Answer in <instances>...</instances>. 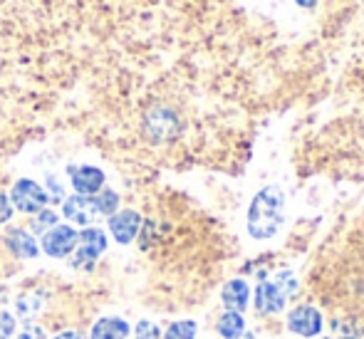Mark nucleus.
Wrapping results in <instances>:
<instances>
[{"instance_id": "obj_10", "label": "nucleus", "mask_w": 364, "mask_h": 339, "mask_svg": "<svg viewBox=\"0 0 364 339\" xmlns=\"http://www.w3.org/2000/svg\"><path fill=\"white\" fill-rule=\"evenodd\" d=\"M63 213H65V218L73 220V223H77V225H90L92 220L100 215V213H97V208H95L92 196H80V193L65 201Z\"/></svg>"}, {"instance_id": "obj_22", "label": "nucleus", "mask_w": 364, "mask_h": 339, "mask_svg": "<svg viewBox=\"0 0 364 339\" xmlns=\"http://www.w3.org/2000/svg\"><path fill=\"white\" fill-rule=\"evenodd\" d=\"M15 332V320L13 315H8V312H0V337L8 339L10 335Z\"/></svg>"}, {"instance_id": "obj_1", "label": "nucleus", "mask_w": 364, "mask_h": 339, "mask_svg": "<svg viewBox=\"0 0 364 339\" xmlns=\"http://www.w3.org/2000/svg\"><path fill=\"white\" fill-rule=\"evenodd\" d=\"M283 220V193L278 188H265L255 196L248 210V230L253 238L265 240L275 235Z\"/></svg>"}, {"instance_id": "obj_26", "label": "nucleus", "mask_w": 364, "mask_h": 339, "mask_svg": "<svg viewBox=\"0 0 364 339\" xmlns=\"http://www.w3.org/2000/svg\"><path fill=\"white\" fill-rule=\"evenodd\" d=\"M5 302V290H0V305Z\"/></svg>"}, {"instance_id": "obj_9", "label": "nucleus", "mask_w": 364, "mask_h": 339, "mask_svg": "<svg viewBox=\"0 0 364 339\" xmlns=\"http://www.w3.org/2000/svg\"><path fill=\"white\" fill-rule=\"evenodd\" d=\"M220 300H223V307L228 312H240L243 315L245 310H248L250 305V287L245 280H230L223 285V290H220Z\"/></svg>"}, {"instance_id": "obj_4", "label": "nucleus", "mask_w": 364, "mask_h": 339, "mask_svg": "<svg viewBox=\"0 0 364 339\" xmlns=\"http://www.w3.org/2000/svg\"><path fill=\"white\" fill-rule=\"evenodd\" d=\"M10 201L23 213H40L45 208V203H48V193H45V188L40 183L30 181V178H20L13 186Z\"/></svg>"}, {"instance_id": "obj_3", "label": "nucleus", "mask_w": 364, "mask_h": 339, "mask_svg": "<svg viewBox=\"0 0 364 339\" xmlns=\"http://www.w3.org/2000/svg\"><path fill=\"white\" fill-rule=\"evenodd\" d=\"M107 250V235L102 228H85L82 233H77V255H75V268H82V265H92L102 253Z\"/></svg>"}, {"instance_id": "obj_2", "label": "nucleus", "mask_w": 364, "mask_h": 339, "mask_svg": "<svg viewBox=\"0 0 364 339\" xmlns=\"http://www.w3.org/2000/svg\"><path fill=\"white\" fill-rule=\"evenodd\" d=\"M325 320H322V312L315 305H297L290 310L288 315V330L297 337H320Z\"/></svg>"}, {"instance_id": "obj_15", "label": "nucleus", "mask_w": 364, "mask_h": 339, "mask_svg": "<svg viewBox=\"0 0 364 339\" xmlns=\"http://www.w3.org/2000/svg\"><path fill=\"white\" fill-rule=\"evenodd\" d=\"M196 332H198V327L193 320H178L166 327L164 339H196Z\"/></svg>"}, {"instance_id": "obj_14", "label": "nucleus", "mask_w": 364, "mask_h": 339, "mask_svg": "<svg viewBox=\"0 0 364 339\" xmlns=\"http://www.w3.org/2000/svg\"><path fill=\"white\" fill-rule=\"evenodd\" d=\"M92 201H95V208L100 215H114L117 205H119V196L114 191H109V188H102L100 193L92 196Z\"/></svg>"}, {"instance_id": "obj_11", "label": "nucleus", "mask_w": 364, "mask_h": 339, "mask_svg": "<svg viewBox=\"0 0 364 339\" xmlns=\"http://www.w3.org/2000/svg\"><path fill=\"white\" fill-rule=\"evenodd\" d=\"M5 245H8V250L15 255V258L20 260H30L38 255V243H35V238L28 233V230L23 228H13L8 233V238H5Z\"/></svg>"}, {"instance_id": "obj_24", "label": "nucleus", "mask_w": 364, "mask_h": 339, "mask_svg": "<svg viewBox=\"0 0 364 339\" xmlns=\"http://www.w3.org/2000/svg\"><path fill=\"white\" fill-rule=\"evenodd\" d=\"M55 339H87L85 335H82V332H75V330H68V332H60L58 337Z\"/></svg>"}, {"instance_id": "obj_19", "label": "nucleus", "mask_w": 364, "mask_h": 339, "mask_svg": "<svg viewBox=\"0 0 364 339\" xmlns=\"http://www.w3.org/2000/svg\"><path fill=\"white\" fill-rule=\"evenodd\" d=\"M134 335H136V339H161V332H159V327L154 325V322H149V320L136 322Z\"/></svg>"}, {"instance_id": "obj_12", "label": "nucleus", "mask_w": 364, "mask_h": 339, "mask_svg": "<svg viewBox=\"0 0 364 339\" xmlns=\"http://www.w3.org/2000/svg\"><path fill=\"white\" fill-rule=\"evenodd\" d=\"M129 325L122 317H105L95 322L92 327V339H127L129 337Z\"/></svg>"}, {"instance_id": "obj_13", "label": "nucleus", "mask_w": 364, "mask_h": 339, "mask_svg": "<svg viewBox=\"0 0 364 339\" xmlns=\"http://www.w3.org/2000/svg\"><path fill=\"white\" fill-rule=\"evenodd\" d=\"M218 335L223 339H240L245 335V320L240 312H228L225 310L223 315L218 317Z\"/></svg>"}, {"instance_id": "obj_25", "label": "nucleus", "mask_w": 364, "mask_h": 339, "mask_svg": "<svg viewBox=\"0 0 364 339\" xmlns=\"http://www.w3.org/2000/svg\"><path fill=\"white\" fill-rule=\"evenodd\" d=\"M48 183H50V188H53V193H55V196H58V198H63V186H60V183H58V178H55V176H50V178H48Z\"/></svg>"}, {"instance_id": "obj_7", "label": "nucleus", "mask_w": 364, "mask_h": 339, "mask_svg": "<svg viewBox=\"0 0 364 339\" xmlns=\"http://www.w3.org/2000/svg\"><path fill=\"white\" fill-rule=\"evenodd\" d=\"M141 228V215L136 210H117L114 215H109V230L114 235L117 243L127 245L136 238Z\"/></svg>"}, {"instance_id": "obj_8", "label": "nucleus", "mask_w": 364, "mask_h": 339, "mask_svg": "<svg viewBox=\"0 0 364 339\" xmlns=\"http://www.w3.org/2000/svg\"><path fill=\"white\" fill-rule=\"evenodd\" d=\"M70 176L80 196H95L105 186V173L97 166H70Z\"/></svg>"}, {"instance_id": "obj_23", "label": "nucleus", "mask_w": 364, "mask_h": 339, "mask_svg": "<svg viewBox=\"0 0 364 339\" xmlns=\"http://www.w3.org/2000/svg\"><path fill=\"white\" fill-rule=\"evenodd\" d=\"M10 218H13V203L5 193H0V225L8 223Z\"/></svg>"}, {"instance_id": "obj_18", "label": "nucleus", "mask_w": 364, "mask_h": 339, "mask_svg": "<svg viewBox=\"0 0 364 339\" xmlns=\"http://www.w3.org/2000/svg\"><path fill=\"white\" fill-rule=\"evenodd\" d=\"M275 285L280 287V290L285 292V297H292L297 292V282H295V275H292L290 270H283V272H278V277H275Z\"/></svg>"}, {"instance_id": "obj_17", "label": "nucleus", "mask_w": 364, "mask_h": 339, "mask_svg": "<svg viewBox=\"0 0 364 339\" xmlns=\"http://www.w3.org/2000/svg\"><path fill=\"white\" fill-rule=\"evenodd\" d=\"M58 225V213L55 210H40L38 215L33 218V230L35 233H48L50 228H55Z\"/></svg>"}, {"instance_id": "obj_27", "label": "nucleus", "mask_w": 364, "mask_h": 339, "mask_svg": "<svg viewBox=\"0 0 364 339\" xmlns=\"http://www.w3.org/2000/svg\"><path fill=\"white\" fill-rule=\"evenodd\" d=\"M0 339H5V337H0Z\"/></svg>"}, {"instance_id": "obj_20", "label": "nucleus", "mask_w": 364, "mask_h": 339, "mask_svg": "<svg viewBox=\"0 0 364 339\" xmlns=\"http://www.w3.org/2000/svg\"><path fill=\"white\" fill-rule=\"evenodd\" d=\"M332 327H335V332H337V335H340L342 339H357V337H360V330L355 327V322L335 320V322H332Z\"/></svg>"}, {"instance_id": "obj_6", "label": "nucleus", "mask_w": 364, "mask_h": 339, "mask_svg": "<svg viewBox=\"0 0 364 339\" xmlns=\"http://www.w3.org/2000/svg\"><path fill=\"white\" fill-rule=\"evenodd\" d=\"M285 302H288V297H285V292L280 290L273 280L258 282V287H255L253 305H255V310H258L260 315H278V312L285 310Z\"/></svg>"}, {"instance_id": "obj_16", "label": "nucleus", "mask_w": 364, "mask_h": 339, "mask_svg": "<svg viewBox=\"0 0 364 339\" xmlns=\"http://www.w3.org/2000/svg\"><path fill=\"white\" fill-rule=\"evenodd\" d=\"M40 310H43V297H38V295H25L15 302V312H18L23 320H33Z\"/></svg>"}, {"instance_id": "obj_5", "label": "nucleus", "mask_w": 364, "mask_h": 339, "mask_svg": "<svg viewBox=\"0 0 364 339\" xmlns=\"http://www.w3.org/2000/svg\"><path fill=\"white\" fill-rule=\"evenodd\" d=\"M77 248V230L73 225H55L43 235V250L50 258H68Z\"/></svg>"}, {"instance_id": "obj_21", "label": "nucleus", "mask_w": 364, "mask_h": 339, "mask_svg": "<svg viewBox=\"0 0 364 339\" xmlns=\"http://www.w3.org/2000/svg\"><path fill=\"white\" fill-rule=\"evenodd\" d=\"M18 339H45V330L33 325V322H28V325H23V330L18 332Z\"/></svg>"}]
</instances>
